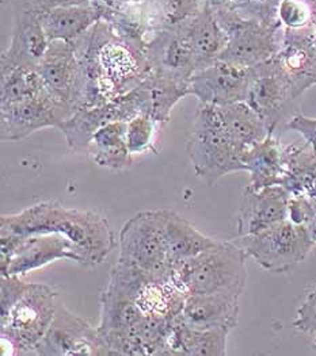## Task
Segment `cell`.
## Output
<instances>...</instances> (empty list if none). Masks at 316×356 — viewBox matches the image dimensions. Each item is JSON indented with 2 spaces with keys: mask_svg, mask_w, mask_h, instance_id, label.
Instances as JSON below:
<instances>
[{
  "mask_svg": "<svg viewBox=\"0 0 316 356\" xmlns=\"http://www.w3.org/2000/svg\"><path fill=\"white\" fill-rule=\"evenodd\" d=\"M57 293L44 283H29L22 296L1 312V341L13 354L31 355L52 324L57 307Z\"/></svg>",
  "mask_w": 316,
  "mask_h": 356,
  "instance_id": "obj_5",
  "label": "cell"
},
{
  "mask_svg": "<svg viewBox=\"0 0 316 356\" xmlns=\"http://www.w3.org/2000/svg\"><path fill=\"white\" fill-rule=\"evenodd\" d=\"M158 122L147 114H137L127 122V145L129 152L134 154L158 152L157 137Z\"/></svg>",
  "mask_w": 316,
  "mask_h": 356,
  "instance_id": "obj_34",
  "label": "cell"
},
{
  "mask_svg": "<svg viewBox=\"0 0 316 356\" xmlns=\"http://www.w3.org/2000/svg\"><path fill=\"white\" fill-rule=\"evenodd\" d=\"M0 106L21 102L47 92L37 68L17 67L0 71Z\"/></svg>",
  "mask_w": 316,
  "mask_h": 356,
  "instance_id": "obj_32",
  "label": "cell"
},
{
  "mask_svg": "<svg viewBox=\"0 0 316 356\" xmlns=\"http://www.w3.org/2000/svg\"><path fill=\"white\" fill-rule=\"evenodd\" d=\"M29 8H31L34 13H37L40 17L44 14L61 8V7H71V6H86L91 4L90 0H19Z\"/></svg>",
  "mask_w": 316,
  "mask_h": 356,
  "instance_id": "obj_38",
  "label": "cell"
},
{
  "mask_svg": "<svg viewBox=\"0 0 316 356\" xmlns=\"http://www.w3.org/2000/svg\"><path fill=\"white\" fill-rule=\"evenodd\" d=\"M283 186L292 195L316 198V147L285 145V179Z\"/></svg>",
  "mask_w": 316,
  "mask_h": 356,
  "instance_id": "obj_28",
  "label": "cell"
},
{
  "mask_svg": "<svg viewBox=\"0 0 316 356\" xmlns=\"http://www.w3.org/2000/svg\"><path fill=\"white\" fill-rule=\"evenodd\" d=\"M0 233L63 234L79 248L87 267L101 264L116 248L114 233L104 216L93 210L67 207L56 201L33 204L15 214H3Z\"/></svg>",
  "mask_w": 316,
  "mask_h": 356,
  "instance_id": "obj_2",
  "label": "cell"
},
{
  "mask_svg": "<svg viewBox=\"0 0 316 356\" xmlns=\"http://www.w3.org/2000/svg\"><path fill=\"white\" fill-rule=\"evenodd\" d=\"M90 3H91L93 6H95V7H98V6H101L102 0H90Z\"/></svg>",
  "mask_w": 316,
  "mask_h": 356,
  "instance_id": "obj_40",
  "label": "cell"
},
{
  "mask_svg": "<svg viewBox=\"0 0 316 356\" xmlns=\"http://www.w3.org/2000/svg\"><path fill=\"white\" fill-rule=\"evenodd\" d=\"M205 3L207 0H143L140 8L147 25L158 35L196 15Z\"/></svg>",
  "mask_w": 316,
  "mask_h": 356,
  "instance_id": "obj_30",
  "label": "cell"
},
{
  "mask_svg": "<svg viewBox=\"0 0 316 356\" xmlns=\"http://www.w3.org/2000/svg\"><path fill=\"white\" fill-rule=\"evenodd\" d=\"M212 7L235 11L239 15L260 21L264 25L278 26L277 8L280 0H207Z\"/></svg>",
  "mask_w": 316,
  "mask_h": 356,
  "instance_id": "obj_33",
  "label": "cell"
},
{
  "mask_svg": "<svg viewBox=\"0 0 316 356\" xmlns=\"http://www.w3.org/2000/svg\"><path fill=\"white\" fill-rule=\"evenodd\" d=\"M235 241L248 257L271 274L293 270L308 257L316 244L306 227L288 218L260 233L237 237Z\"/></svg>",
  "mask_w": 316,
  "mask_h": 356,
  "instance_id": "obj_6",
  "label": "cell"
},
{
  "mask_svg": "<svg viewBox=\"0 0 316 356\" xmlns=\"http://www.w3.org/2000/svg\"><path fill=\"white\" fill-rule=\"evenodd\" d=\"M140 114H147L159 125L167 124L175 104L190 95V81L152 70L145 80L132 90Z\"/></svg>",
  "mask_w": 316,
  "mask_h": 356,
  "instance_id": "obj_19",
  "label": "cell"
},
{
  "mask_svg": "<svg viewBox=\"0 0 316 356\" xmlns=\"http://www.w3.org/2000/svg\"><path fill=\"white\" fill-rule=\"evenodd\" d=\"M145 56L152 70L187 81L197 72L196 56L180 26L158 33L148 45Z\"/></svg>",
  "mask_w": 316,
  "mask_h": 356,
  "instance_id": "obj_21",
  "label": "cell"
},
{
  "mask_svg": "<svg viewBox=\"0 0 316 356\" xmlns=\"http://www.w3.org/2000/svg\"><path fill=\"white\" fill-rule=\"evenodd\" d=\"M228 333L230 331L226 330H196L186 325L181 317H177L164 355H227Z\"/></svg>",
  "mask_w": 316,
  "mask_h": 356,
  "instance_id": "obj_24",
  "label": "cell"
},
{
  "mask_svg": "<svg viewBox=\"0 0 316 356\" xmlns=\"http://www.w3.org/2000/svg\"><path fill=\"white\" fill-rule=\"evenodd\" d=\"M37 71L53 99L75 113L83 101V76L74 42L52 41Z\"/></svg>",
  "mask_w": 316,
  "mask_h": 356,
  "instance_id": "obj_11",
  "label": "cell"
},
{
  "mask_svg": "<svg viewBox=\"0 0 316 356\" xmlns=\"http://www.w3.org/2000/svg\"><path fill=\"white\" fill-rule=\"evenodd\" d=\"M163 232L168 259L175 267L217 243L216 238L196 229L184 217L167 209H164Z\"/></svg>",
  "mask_w": 316,
  "mask_h": 356,
  "instance_id": "obj_26",
  "label": "cell"
},
{
  "mask_svg": "<svg viewBox=\"0 0 316 356\" xmlns=\"http://www.w3.org/2000/svg\"><path fill=\"white\" fill-rule=\"evenodd\" d=\"M35 355L102 356L98 330L57 304L52 324L35 348Z\"/></svg>",
  "mask_w": 316,
  "mask_h": 356,
  "instance_id": "obj_13",
  "label": "cell"
},
{
  "mask_svg": "<svg viewBox=\"0 0 316 356\" xmlns=\"http://www.w3.org/2000/svg\"><path fill=\"white\" fill-rule=\"evenodd\" d=\"M11 35L1 54L0 71L17 67L37 68L49 48L41 17L19 0H11Z\"/></svg>",
  "mask_w": 316,
  "mask_h": 356,
  "instance_id": "obj_12",
  "label": "cell"
},
{
  "mask_svg": "<svg viewBox=\"0 0 316 356\" xmlns=\"http://www.w3.org/2000/svg\"><path fill=\"white\" fill-rule=\"evenodd\" d=\"M310 198V197H308ZM311 200V204H313V213H311V217H310V221L308 224L306 225V228L310 232L311 237L314 238V241L316 243V198H310Z\"/></svg>",
  "mask_w": 316,
  "mask_h": 356,
  "instance_id": "obj_39",
  "label": "cell"
},
{
  "mask_svg": "<svg viewBox=\"0 0 316 356\" xmlns=\"http://www.w3.org/2000/svg\"><path fill=\"white\" fill-rule=\"evenodd\" d=\"M137 114H140V110L131 91L102 106L79 107L57 129L64 134L71 151L86 153L91 137L100 127L114 121L128 122Z\"/></svg>",
  "mask_w": 316,
  "mask_h": 356,
  "instance_id": "obj_16",
  "label": "cell"
},
{
  "mask_svg": "<svg viewBox=\"0 0 316 356\" xmlns=\"http://www.w3.org/2000/svg\"><path fill=\"white\" fill-rule=\"evenodd\" d=\"M144 316L136 301L105 289L101 296V318L97 330L98 333L123 331L139 323Z\"/></svg>",
  "mask_w": 316,
  "mask_h": 356,
  "instance_id": "obj_31",
  "label": "cell"
},
{
  "mask_svg": "<svg viewBox=\"0 0 316 356\" xmlns=\"http://www.w3.org/2000/svg\"><path fill=\"white\" fill-rule=\"evenodd\" d=\"M313 6H314V4H313ZM314 8H316V6H314Z\"/></svg>",
  "mask_w": 316,
  "mask_h": 356,
  "instance_id": "obj_44",
  "label": "cell"
},
{
  "mask_svg": "<svg viewBox=\"0 0 316 356\" xmlns=\"http://www.w3.org/2000/svg\"><path fill=\"white\" fill-rule=\"evenodd\" d=\"M63 259L87 266L79 248L63 234L37 233L19 236L14 233H0L1 275L22 277L30 271Z\"/></svg>",
  "mask_w": 316,
  "mask_h": 356,
  "instance_id": "obj_8",
  "label": "cell"
},
{
  "mask_svg": "<svg viewBox=\"0 0 316 356\" xmlns=\"http://www.w3.org/2000/svg\"><path fill=\"white\" fill-rule=\"evenodd\" d=\"M72 114L71 110L56 102L48 91L35 98L0 106V138L19 141L41 129H57Z\"/></svg>",
  "mask_w": 316,
  "mask_h": 356,
  "instance_id": "obj_14",
  "label": "cell"
},
{
  "mask_svg": "<svg viewBox=\"0 0 316 356\" xmlns=\"http://www.w3.org/2000/svg\"><path fill=\"white\" fill-rule=\"evenodd\" d=\"M311 3H313L314 6H316V0H311Z\"/></svg>",
  "mask_w": 316,
  "mask_h": 356,
  "instance_id": "obj_43",
  "label": "cell"
},
{
  "mask_svg": "<svg viewBox=\"0 0 316 356\" xmlns=\"http://www.w3.org/2000/svg\"><path fill=\"white\" fill-rule=\"evenodd\" d=\"M287 129L297 131L306 143L316 147V118L307 117L301 113H297L288 124Z\"/></svg>",
  "mask_w": 316,
  "mask_h": 356,
  "instance_id": "obj_37",
  "label": "cell"
},
{
  "mask_svg": "<svg viewBox=\"0 0 316 356\" xmlns=\"http://www.w3.org/2000/svg\"><path fill=\"white\" fill-rule=\"evenodd\" d=\"M178 26L184 31L196 56L197 71L219 60L227 47V35L219 25L208 1L196 15Z\"/></svg>",
  "mask_w": 316,
  "mask_h": 356,
  "instance_id": "obj_22",
  "label": "cell"
},
{
  "mask_svg": "<svg viewBox=\"0 0 316 356\" xmlns=\"http://www.w3.org/2000/svg\"><path fill=\"white\" fill-rule=\"evenodd\" d=\"M87 156L100 167L113 171H125L133 163V154L127 145V122L114 121L100 127L86 149Z\"/></svg>",
  "mask_w": 316,
  "mask_h": 356,
  "instance_id": "obj_25",
  "label": "cell"
},
{
  "mask_svg": "<svg viewBox=\"0 0 316 356\" xmlns=\"http://www.w3.org/2000/svg\"><path fill=\"white\" fill-rule=\"evenodd\" d=\"M314 44L316 48V8H315V22H314Z\"/></svg>",
  "mask_w": 316,
  "mask_h": 356,
  "instance_id": "obj_41",
  "label": "cell"
},
{
  "mask_svg": "<svg viewBox=\"0 0 316 356\" xmlns=\"http://www.w3.org/2000/svg\"><path fill=\"white\" fill-rule=\"evenodd\" d=\"M239 298L230 294H189L180 317L196 330L231 332L239 320Z\"/></svg>",
  "mask_w": 316,
  "mask_h": 356,
  "instance_id": "obj_20",
  "label": "cell"
},
{
  "mask_svg": "<svg viewBox=\"0 0 316 356\" xmlns=\"http://www.w3.org/2000/svg\"><path fill=\"white\" fill-rule=\"evenodd\" d=\"M212 10L227 35V47L219 60L254 68L276 57L281 47L283 27L264 25L221 7Z\"/></svg>",
  "mask_w": 316,
  "mask_h": 356,
  "instance_id": "obj_7",
  "label": "cell"
},
{
  "mask_svg": "<svg viewBox=\"0 0 316 356\" xmlns=\"http://www.w3.org/2000/svg\"><path fill=\"white\" fill-rule=\"evenodd\" d=\"M247 254L237 241H220L175 267L189 294H230L240 297L247 284Z\"/></svg>",
  "mask_w": 316,
  "mask_h": 356,
  "instance_id": "obj_4",
  "label": "cell"
},
{
  "mask_svg": "<svg viewBox=\"0 0 316 356\" xmlns=\"http://www.w3.org/2000/svg\"><path fill=\"white\" fill-rule=\"evenodd\" d=\"M314 348H315V351H316V334H315V340H314Z\"/></svg>",
  "mask_w": 316,
  "mask_h": 356,
  "instance_id": "obj_42",
  "label": "cell"
},
{
  "mask_svg": "<svg viewBox=\"0 0 316 356\" xmlns=\"http://www.w3.org/2000/svg\"><path fill=\"white\" fill-rule=\"evenodd\" d=\"M242 147L223 125L217 107L200 103L186 141V152L198 178L208 186L231 172L246 171Z\"/></svg>",
  "mask_w": 316,
  "mask_h": 356,
  "instance_id": "obj_3",
  "label": "cell"
},
{
  "mask_svg": "<svg viewBox=\"0 0 316 356\" xmlns=\"http://www.w3.org/2000/svg\"><path fill=\"white\" fill-rule=\"evenodd\" d=\"M164 209L140 211L120 230L118 260L150 273L175 270L164 243Z\"/></svg>",
  "mask_w": 316,
  "mask_h": 356,
  "instance_id": "obj_9",
  "label": "cell"
},
{
  "mask_svg": "<svg viewBox=\"0 0 316 356\" xmlns=\"http://www.w3.org/2000/svg\"><path fill=\"white\" fill-rule=\"evenodd\" d=\"M101 19V11L93 4H86L52 10L41 17V24L51 42H74Z\"/></svg>",
  "mask_w": 316,
  "mask_h": 356,
  "instance_id": "obj_27",
  "label": "cell"
},
{
  "mask_svg": "<svg viewBox=\"0 0 316 356\" xmlns=\"http://www.w3.org/2000/svg\"><path fill=\"white\" fill-rule=\"evenodd\" d=\"M290 191L284 186L260 190L246 187L237 213V237L267 229L288 218Z\"/></svg>",
  "mask_w": 316,
  "mask_h": 356,
  "instance_id": "obj_17",
  "label": "cell"
},
{
  "mask_svg": "<svg viewBox=\"0 0 316 356\" xmlns=\"http://www.w3.org/2000/svg\"><path fill=\"white\" fill-rule=\"evenodd\" d=\"M277 19L283 29H311L315 22V8L311 0H280Z\"/></svg>",
  "mask_w": 316,
  "mask_h": 356,
  "instance_id": "obj_35",
  "label": "cell"
},
{
  "mask_svg": "<svg viewBox=\"0 0 316 356\" xmlns=\"http://www.w3.org/2000/svg\"><path fill=\"white\" fill-rule=\"evenodd\" d=\"M74 45L83 76L81 107L102 106L131 92L152 71L145 53L102 19Z\"/></svg>",
  "mask_w": 316,
  "mask_h": 356,
  "instance_id": "obj_1",
  "label": "cell"
},
{
  "mask_svg": "<svg viewBox=\"0 0 316 356\" xmlns=\"http://www.w3.org/2000/svg\"><path fill=\"white\" fill-rule=\"evenodd\" d=\"M216 107L226 130L242 147L250 148L269 136L264 121L248 103H231Z\"/></svg>",
  "mask_w": 316,
  "mask_h": 356,
  "instance_id": "obj_29",
  "label": "cell"
},
{
  "mask_svg": "<svg viewBox=\"0 0 316 356\" xmlns=\"http://www.w3.org/2000/svg\"><path fill=\"white\" fill-rule=\"evenodd\" d=\"M261 117L269 134L287 129L290 120L300 113L299 98L283 74L276 57L253 68V80L247 101Z\"/></svg>",
  "mask_w": 316,
  "mask_h": 356,
  "instance_id": "obj_10",
  "label": "cell"
},
{
  "mask_svg": "<svg viewBox=\"0 0 316 356\" xmlns=\"http://www.w3.org/2000/svg\"><path fill=\"white\" fill-rule=\"evenodd\" d=\"M293 328L306 334H316V286L299 306Z\"/></svg>",
  "mask_w": 316,
  "mask_h": 356,
  "instance_id": "obj_36",
  "label": "cell"
},
{
  "mask_svg": "<svg viewBox=\"0 0 316 356\" xmlns=\"http://www.w3.org/2000/svg\"><path fill=\"white\" fill-rule=\"evenodd\" d=\"M251 80L253 68L216 60L191 76L190 95L213 106L246 102Z\"/></svg>",
  "mask_w": 316,
  "mask_h": 356,
  "instance_id": "obj_15",
  "label": "cell"
},
{
  "mask_svg": "<svg viewBox=\"0 0 316 356\" xmlns=\"http://www.w3.org/2000/svg\"><path fill=\"white\" fill-rule=\"evenodd\" d=\"M243 163L250 174L248 187L260 190L270 186H283L285 179V145L269 134L261 143L250 147Z\"/></svg>",
  "mask_w": 316,
  "mask_h": 356,
  "instance_id": "obj_23",
  "label": "cell"
},
{
  "mask_svg": "<svg viewBox=\"0 0 316 356\" xmlns=\"http://www.w3.org/2000/svg\"><path fill=\"white\" fill-rule=\"evenodd\" d=\"M276 60L288 79L294 95L303 94L316 86V48L314 27L304 30L283 29L280 51Z\"/></svg>",
  "mask_w": 316,
  "mask_h": 356,
  "instance_id": "obj_18",
  "label": "cell"
}]
</instances>
